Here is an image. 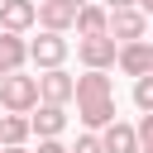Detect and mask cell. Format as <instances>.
<instances>
[{
	"instance_id": "obj_6",
	"label": "cell",
	"mask_w": 153,
	"mask_h": 153,
	"mask_svg": "<svg viewBox=\"0 0 153 153\" xmlns=\"http://www.w3.org/2000/svg\"><path fill=\"white\" fill-rule=\"evenodd\" d=\"M115 67H120L124 76H143V72H153V43H143V38H134V43H120V53H115Z\"/></svg>"
},
{
	"instance_id": "obj_4",
	"label": "cell",
	"mask_w": 153,
	"mask_h": 153,
	"mask_svg": "<svg viewBox=\"0 0 153 153\" xmlns=\"http://www.w3.org/2000/svg\"><path fill=\"white\" fill-rule=\"evenodd\" d=\"M105 33H110L115 43H134V38H143V33H148V14H143L139 5H129V10H110Z\"/></svg>"
},
{
	"instance_id": "obj_16",
	"label": "cell",
	"mask_w": 153,
	"mask_h": 153,
	"mask_svg": "<svg viewBox=\"0 0 153 153\" xmlns=\"http://www.w3.org/2000/svg\"><path fill=\"white\" fill-rule=\"evenodd\" d=\"M67 153H105V148H100V139H96V129H86V134H81V139H76V143H72Z\"/></svg>"
},
{
	"instance_id": "obj_2",
	"label": "cell",
	"mask_w": 153,
	"mask_h": 153,
	"mask_svg": "<svg viewBox=\"0 0 153 153\" xmlns=\"http://www.w3.org/2000/svg\"><path fill=\"white\" fill-rule=\"evenodd\" d=\"M115 53H120V43H115L110 33H86V38H76V57H81V67H91V72H110V67H115Z\"/></svg>"
},
{
	"instance_id": "obj_21",
	"label": "cell",
	"mask_w": 153,
	"mask_h": 153,
	"mask_svg": "<svg viewBox=\"0 0 153 153\" xmlns=\"http://www.w3.org/2000/svg\"><path fill=\"white\" fill-rule=\"evenodd\" d=\"M134 5H139V10H143V14H153V0H134Z\"/></svg>"
},
{
	"instance_id": "obj_7",
	"label": "cell",
	"mask_w": 153,
	"mask_h": 153,
	"mask_svg": "<svg viewBox=\"0 0 153 153\" xmlns=\"http://www.w3.org/2000/svg\"><path fill=\"white\" fill-rule=\"evenodd\" d=\"M33 14H38V0H0V29L10 33L33 29Z\"/></svg>"
},
{
	"instance_id": "obj_13",
	"label": "cell",
	"mask_w": 153,
	"mask_h": 153,
	"mask_svg": "<svg viewBox=\"0 0 153 153\" xmlns=\"http://www.w3.org/2000/svg\"><path fill=\"white\" fill-rule=\"evenodd\" d=\"M105 24H110V10L100 5V0H86L81 10H76V19H72V29L86 38V33H105Z\"/></svg>"
},
{
	"instance_id": "obj_15",
	"label": "cell",
	"mask_w": 153,
	"mask_h": 153,
	"mask_svg": "<svg viewBox=\"0 0 153 153\" xmlns=\"http://www.w3.org/2000/svg\"><path fill=\"white\" fill-rule=\"evenodd\" d=\"M134 105H139V110H153V72L134 76Z\"/></svg>"
},
{
	"instance_id": "obj_3",
	"label": "cell",
	"mask_w": 153,
	"mask_h": 153,
	"mask_svg": "<svg viewBox=\"0 0 153 153\" xmlns=\"http://www.w3.org/2000/svg\"><path fill=\"white\" fill-rule=\"evenodd\" d=\"M29 62H33L38 72L62 67V62H67V38H62V33H53V29H43L38 38H29Z\"/></svg>"
},
{
	"instance_id": "obj_19",
	"label": "cell",
	"mask_w": 153,
	"mask_h": 153,
	"mask_svg": "<svg viewBox=\"0 0 153 153\" xmlns=\"http://www.w3.org/2000/svg\"><path fill=\"white\" fill-rule=\"evenodd\" d=\"M100 5H105V10H129L134 0H100Z\"/></svg>"
},
{
	"instance_id": "obj_11",
	"label": "cell",
	"mask_w": 153,
	"mask_h": 153,
	"mask_svg": "<svg viewBox=\"0 0 153 153\" xmlns=\"http://www.w3.org/2000/svg\"><path fill=\"white\" fill-rule=\"evenodd\" d=\"M76 115L86 129H105L115 120V96H91V100H76Z\"/></svg>"
},
{
	"instance_id": "obj_12",
	"label": "cell",
	"mask_w": 153,
	"mask_h": 153,
	"mask_svg": "<svg viewBox=\"0 0 153 153\" xmlns=\"http://www.w3.org/2000/svg\"><path fill=\"white\" fill-rule=\"evenodd\" d=\"M24 62H29V38L0 29V67H5V72H19Z\"/></svg>"
},
{
	"instance_id": "obj_22",
	"label": "cell",
	"mask_w": 153,
	"mask_h": 153,
	"mask_svg": "<svg viewBox=\"0 0 153 153\" xmlns=\"http://www.w3.org/2000/svg\"><path fill=\"white\" fill-rule=\"evenodd\" d=\"M62 5H72V10H81V5H86V0H62Z\"/></svg>"
},
{
	"instance_id": "obj_17",
	"label": "cell",
	"mask_w": 153,
	"mask_h": 153,
	"mask_svg": "<svg viewBox=\"0 0 153 153\" xmlns=\"http://www.w3.org/2000/svg\"><path fill=\"white\" fill-rule=\"evenodd\" d=\"M134 134H139V143H153V110H143V120L134 124Z\"/></svg>"
},
{
	"instance_id": "obj_14",
	"label": "cell",
	"mask_w": 153,
	"mask_h": 153,
	"mask_svg": "<svg viewBox=\"0 0 153 153\" xmlns=\"http://www.w3.org/2000/svg\"><path fill=\"white\" fill-rule=\"evenodd\" d=\"M29 134V115H0V143H24Z\"/></svg>"
},
{
	"instance_id": "obj_18",
	"label": "cell",
	"mask_w": 153,
	"mask_h": 153,
	"mask_svg": "<svg viewBox=\"0 0 153 153\" xmlns=\"http://www.w3.org/2000/svg\"><path fill=\"white\" fill-rule=\"evenodd\" d=\"M38 153H67L62 139H38Z\"/></svg>"
},
{
	"instance_id": "obj_5",
	"label": "cell",
	"mask_w": 153,
	"mask_h": 153,
	"mask_svg": "<svg viewBox=\"0 0 153 153\" xmlns=\"http://www.w3.org/2000/svg\"><path fill=\"white\" fill-rule=\"evenodd\" d=\"M29 129H33L38 139H62V129H67V105L38 100V105L29 110Z\"/></svg>"
},
{
	"instance_id": "obj_23",
	"label": "cell",
	"mask_w": 153,
	"mask_h": 153,
	"mask_svg": "<svg viewBox=\"0 0 153 153\" xmlns=\"http://www.w3.org/2000/svg\"><path fill=\"white\" fill-rule=\"evenodd\" d=\"M139 153H153V143H139Z\"/></svg>"
},
{
	"instance_id": "obj_20",
	"label": "cell",
	"mask_w": 153,
	"mask_h": 153,
	"mask_svg": "<svg viewBox=\"0 0 153 153\" xmlns=\"http://www.w3.org/2000/svg\"><path fill=\"white\" fill-rule=\"evenodd\" d=\"M0 153H29L24 143H0Z\"/></svg>"
},
{
	"instance_id": "obj_10",
	"label": "cell",
	"mask_w": 153,
	"mask_h": 153,
	"mask_svg": "<svg viewBox=\"0 0 153 153\" xmlns=\"http://www.w3.org/2000/svg\"><path fill=\"white\" fill-rule=\"evenodd\" d=\"M38 100H53V105H67V100H72V76H67L62 67H48V72L38 76Z\"/></svg>"
},
{
	"instance_id": "obj_8",
	"label": "cell",
	"mask_w": 153,
	"mask_h": 153,
	"mask_svg": "<svg viewBox=\"0 0 153 153\" xmlns=\"http://www.w3.org/2000/svg\"><path fill=\"white\" fill-rule=\"evenodd\" d=\"M96 139H100V148H105V153H139V134H134V124L110 120L105 129H96Z\"/></svg>"
},
{
	"instance_id": "obj_1",
	"label": "cell",
	"mask_w": 153,
	"mask_h": 153,
	"mask_svg": "<svg viewBox=\"0 0 153 153\" xmlns=\"http://www.w3.org/2000/svg\"><path fill=\"white\" fill-rule=\"evenodd\" d=\"M33 105H38V76L5 72V81H0V110L5 115H29Z\"/></svg>"
},
{
	"instance_id": "obj_24",
	"label": "cell",
	"mask_w": 153,
	"mask_h": 153,
	"mask_svg": "<svg viewBox=\"0 0 153 153\" xmlns=\"http://www.w3.org/2000/svg\"><path fill=\"white\" fill-rule=\"evenodd\" d=\"M0 81H5V67H0Z\"/></svg>"
},
{
	"instance_id": "obj_9",
	"label": "cell",
	"mask_w": 153,
	"mask_h": 153,
	"mask_svg": "<svg viewBox=\"0 0 153 153\" xmlns=\"http://www.w3.org/2000/svg\"><path fill=\"white\" fill-rule=\"evenodd\" d=\"M72 19H76V10H72V5H62V0H38V14H33V24H38V29L67 33V29H72Z\"/></svg>"
}]
</instances>
